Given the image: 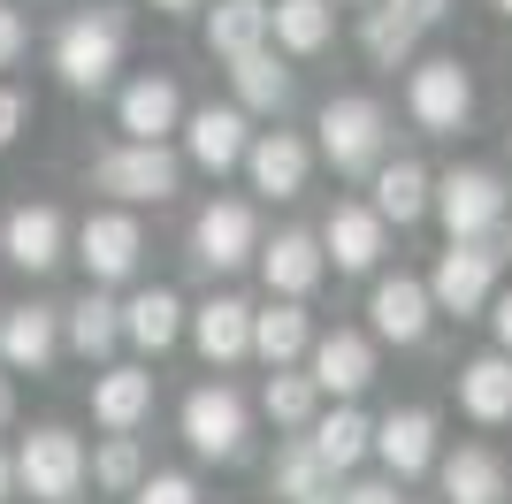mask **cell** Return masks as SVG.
I'll return each mask as SVG.
<instances>
[{
	"mask_svg": "<svg viewBox=\"0 0 512 504\" xmlns=\"http://www.w3.org/2000/svg\"><path fill=\"white\" fill-rule=\"evenodd\" d=\"M62 336H69L85 359H107L115 344H123V306H115V298H100V291H85L77 306H62Z\"/></svg>",
	"mask_w": 512,
	"mask_h": 504,
	"instance_id": "f1b7e54d",
	"label": "cell"
},
{
	"mask_svg": "<svg viewBox=\"0 0 512 504\" xmlns=\"http://www.w3.org/2000/svg\"><path fill=\"white\" fill-rule=\"evenodd\" d=\"M115 123H123V138H138V146H169V130L184 123V92H176L169 77H138V84H123V100H115Z\"/></svg>",
	"mask_w": 512,
	"mask_h": 504,
	"instance_id": "30bf717a",
	"label": "cell"
},
{
	"mask_svg": "<svg viewBox=\"0 0 512 504\" xmlns=\"http://www.w3.org/2000/svg\"><path fill=\"white\" fill-rule=\"evenodd\" d=\"M314 436H306V451H314L329 474H344V466H360L367 459V436H375V420L360 413V405H337V413H314L306 420Z\"/></svg>",
	"mask_w": 512,
	"mask_h": 504,
	"instance_id": "603a6c76",
	"label": "cell"
},
{
	"mask_svg": "<svg viewBox=\"0 0 512 504\" xmlns=\"http://www.w3.org/2000/svg\"><path fill=\"white\" fill-rule=\"evenodd\" d=\"M413 39H421V23H413V16H398V8H367V31H360L367 62L398 69V62H406V54H413Z\"/></svg>",
	"mask_w": 512,
	"mask_h": 504,
	"instance_id": "e575fe53",
	"label": "cell"
},
{
	"mask_svg": "<svg viewBox=\"0 0 512 504\" xmlns=\"http://www.w3.org/2000/svg\"><path fill=\"white\" fill-rule=\"evenodd\" d=\"M23 46H31V31H23V16L0 0V69H16V62H23Z\"/></svg>",
	"mask_w": 512,
	"mask_h": 504,
	"instance_id": "74e56055",
	"label": "cell"
},
{
	"mask_svg": "<svg viewBox=\"0 0 512 504\" xmlns=\"http://www.w3.org/2000/svg\"><path fill=\"white\" fill-rule=\"evenodd\" d=\"M123 336L138 344V352H169L176 336H184V298L176 291H138L123 306Z\"/></svg>",
	"mask_w": 512,
	"mask_h": 504,
	"instance_id": "83f0119b",
	"label": "cell"
},
{
	"mask_svg": "<svg viewBox=\"0 0 512 504\" xmlns=\"http://www.w3.org/2000/svg\"><path fill=\"white\" fill-rule=\"evenodd\" d=\"M138 252H146V237H138L130 214H92L85 230H77V260H85L92 283H123L138 268Z\"/></svg>",
	"mask_w": 512,
	"mask_h": 504,
	"instance_id": "4fadbf2b",
	"label": "cell"
},
{
	"mask_svg": "<svg viewBox=\"0 0 512 504\" xmlns=\"http://www.w3.org/2000/svg\"><path fill=\"white\" fill-rule=\"evenodd\" d=\"M367 314H375V336H390V344H421L436 306H428V283H413V275H383L375 298H367Z\"/></svg>",
	"mask_w": 512,
	"mask_h": 504,
	"instance_id": "ac0fdd59",
	"label": "cell"
},
{
	"mask_svg": "<svg viewBox=\"0 0 512 504\" xmlns=\"http://www.w3.org/2000/svg\"><path fill=\"white\" fill-rule=\"evenodd\" d=\"M459 405H467L474 420H512V352H482L459 367Z\"/></svg>",
	"mask_w": 512,
	"mask_h": 504,
	"instance_id": "d4e9b609",
	"label": "cell"
},
{
	"mask_svg": "<svg viewBox=\"0 0 512 504\" xmlns=\"http://www.w3.org/2000/svg\"><path fill=\"white\" fill-rule=\"evenodd\" d=\"M314 130H321V153H329L337 176H375V168L390 161V115L375 100H360V92L329 100Z\"/></svg>",
	"mask_w": 512,
	"mask_h": 504,
	"instance_id": "6da1fadb",
	"label": "cell"
},
{
	"mask_svg": "<svg viewBox=\"0 0 512 504\" xmlns=\"http://www.w3.org/2000/svg\"><path fill=\"white\" fill-rule=\"evenodd\" d=\"M406 100H413V123L421 130H459L474 115V84H467V69L451 62V54H436V62L413 69Z\"/></svg>",
	"mask_w": 512,
	"mask_h": 504,
	"instance_id": "ba28073f",
	"label": "cell"
},
{
	"mask_svg": "<svg viewBox=\"0 0 512 504\" xmlns=\"http://www.w3.org/2000/svg\"><path fill=\"white\" fill-rule=\"evenodd\" d=\"M207 46L214 54H253V46H268V0H214L207 16Z\"/></svg>",
	"mask_w": 512,
	"mask_h": 504,
	"instance_id": "4dcf8cb0",
	"label": "cell"
},
{
	"mask_svg": "<svg viewBox=\"0 0 512 504\" xmlns=\"http://www.w3.org/2000/svg\"><path fill=\"white\" fill-rule=\"evenodd\" d=\"M421 214H428V168L383 161L375 168V222H421Z\"/></svg>",
	"mask_w": 512,
	"mask_h": 504,
	"instance_id": "f546056e",
	"label": "cell"
},
{
	"mask_svg": "<svg viewBox=\"0 0 512 504\" xmlns=\"http://www.w3.org/2000/svg\"><path fill=\"white\" fill-rule=\"evenodd\" d=\"M184 146H192L199 168H237L245 161V146H253V130H245V107H199L192 123H184Z\"/></svg>",
	"mask_w": 512,
	"mask_h": 504,
	"instance_id": "d6986e66",
	"label": "cell"
},
{
	"mask_svg": "<svg viewBox=\"0 0 512 504\" xmlns=\"http://www.w3.org/2000/svg\"><path fill=\"white\" fill-rule=\"evenodd\" d=\"M268 39L283 54H321L329 46V0H276L268 8Z\"/></svg>",
	"mask_w": 512,
	"mask_h": 504,
	"instance_id": "d6a6232c",
	"label": "cell"
},
{
	"mask_svg": "<svg viewBox=\"0 0 512 504\" xmlns=\"http://www.w3.org/2000/svg\"><path fill=\"white\" fill-rule=\"evenodd\" d=\"M23 123H31L23 92H8V84H0V146H16V138H23Z\"/></svg>",
	"mask_w": 512,
	"mask_h": 504,
	"instance_id": "f35d334b",
	"label": "cell"
},
{
	"mask_svg": "<svg viewBox=\"0 0 512 504\" xmlns=\"http://www.w3.org/2000/svg\"><path fill=\"white\" fill-rule=\"evenodd\" d=\"M505 252H512V214H505Z\"/></svg>",
	"mask_w": 512,
	"mask_h": 504,
	"instance_id": "bcb514c9",
	"label": "cell"
},
{
	"mask_svg": "<svg viewBox=\"0 0 512 504\" xmlns=\"http://www.w3.org/2000/svg\"><path fill=\"white\" fill-rule=\"evenodd\" d=\"M85 474H92L100 489H115V497H123V489H138V482H146V451H138V436H107L100 451L85 459Z\"/></svg>",
	"mask_w": 512,
	"mask_h": 504,
	"instance_id": "d590c367",
	"label": "cell"
},
{
	"mask_svg": "<svg viewBox=\"0 0 512 504\" xmlns=\"http://www.w3.org/2000/svg\"><path fill=\"white\" fill-rule=\"evenodd\" d=\"M444 504H512L497 451H482V443L451 451V459H444Z\"/></svg>",
	"mask_w": 512,
	"mask_h": 504,
	"instance_id": "cb8c5ba5",
	"label": "cell"
},
{
	"mask_svg": "<svg viewBox=\"0 0 512 504\" xmlns=\"http://www.w3.org/2000/svg\"><path fill=\"white\" fill-rule=\"evenodd\" d=\"M428 207L444 214L451 245H474V237H490L505 222V184L490 168H451L444 184H428Z\"/></svg>",
	"mask_w": 512,
	"mask_h": 504,
	"instance_id": "277c9868",
	"label": "cell"
},
{
	"mask_svg": "<svg viewBox=\"0 0 512 504\" xmlns=\"http://www.w3.org/2000/svg\"><path fill=\"white\" fill-rule=\"evenodd\" d=\"M497 260L505 252L490 245V237H474V245H451L444 260H436V275H428V306L436 314H482L490 306V291H497Z\"/></svg>",
	"mask_w": 512,
	"mask_h": 504,
	"instance_id": "5b68a950",
	"label": "cell"
},
{
	"mask_svg": "<svg viewBox=\"0 0 512 504\" xmlns=\"http://www.w3.org/2000/svg\"><path fill=\"white\" fill-rule=\"evenodd\" d=\"M367 451H383V466L406 482V474H421V466H436V413H421V405H406V413H390L375 436H367Z\"/></svg>",
	"mask_w": 512,
	"mask_h": 504,
	"instance_id": "e0dca14e",
	"label": "cell"
},
{
	"mask_svg": "<svg viewBox=\"0 0 512 504\" xmlns=\"http://www.w3.org/2000/svg\"><path fill=\"white\" fill-rule=\"evenodd\" d=\"M0 252H8L23 275H46L69 252V222L54 207H16L8 222H0Z\"/></svg>",
	"mask_w": 512,
	"mask_h": 504,
	"instance_id": "7c38bea8",
	"label": "cell"
},
{
	"mask_svg": "<svg viewBox=\"0 0 512 504\" xmlns=\"http://www.w3.org/2000/svg\"><path fill=\"white\" fill-rule=\"evenodd\" d=\"M306 344H314V321H306L299 298H276V306H260V314H253V352L268 359V367H291Z\"/></svg>",
	"mask_w": 512,
	"mask_h": 504,
	"instance_id": "484cf974",
	"label": "cell"
},
{
	"mask_svg": "<svg viewBox=\"0 0 512 504\" xmlns=\"http://www.w3.org/2000/svg\"><path fill=\"white\" fill-rule=\"evenodd\" d=\"M268 420H276V428H306V420L321 413V390H314V375H291V367H276V375H268Z\"/></svg>",
	"mask_w": 512,
	"mask_h": 504,
	"instance_id": "836d02e7",
	"label": "cell"
},
{
	"mask_svg": "<svg viewBox=\"0 0 512 504\" xmlns=\"http://www.w3.org/2000/svg\"><path fill=\"white\" fill-rule=\"evenodd\" d=\"M230 84H237V107H253V115H283V100H291V69H283L268 46L237 54V62H230Z\"/></svg>",
	"mask_w": 512,
	"mask_h": 504,
	"instance_id": "4316f807",
	"label": "cell"
},
{
	"mask_svg": "<svg viewBox=\"0 0 512 504\" xmlns=\"http://www.w3.org/2000/svg\"><path fill=\"white\" fill-rule=\"evenodd\" d=\"M54 352H62V306H16L0 321V359L16 375H46Z\"/></svg>",
	"mask_w": 512,
	"mask_h": 504,
	"instance_id": "5bb4252c",
	"label": "cell"
},
{
	"mask_svg": "<svg viewBox=\"0 0 512 504\" xmlns=\"http://www.w3.org/2000/svg\"><path fill=\"white\" fill-rule=\"evenodd\" d=\"M184 443L199 459H237L245 451V398L230 382H207V390L184 398Z\"/></svg>",
	"mask_w": 512,
	"mask_h": 504,
	"instance_id": "52a82bcc",
	"label": "cell"
},
{
	"mask_svg": "<svg viewBox=\"0 0 512 504\" xmlns=\"http://www.w3.org/2000/svg\"><path fill=\"white\" fill-rule=\"evenodd\" d=\"M314 245H321V260H337L344 275H367L383 260V222H375V207H337L321 222Z\"/></svg>",
	"mask_w": 512,
	"mask_h": 504,
	"instance_id": "2e32d148",
	"label": "cell"
},
{
	"mask_svg": "<svg viewBox=\"0 0 512 504\" xmlns=\"http://www.w3.org/2000/svg\"><path fill=\"white\" fill-rule=\"evenodd\" d=\"M123 62V16L115 8H85V16L62 23V39H54V69H62L69 92H100Z\"/></svg>",
	"mask_w": 512,
	"mask_h": 504,
	"instance_id": "7a4b0ae2",
	"label": "cell"
},
{
	"mask_svg": "<svg viewBox=\"0 0 512 504\" xmlns=\"http://www.w3.org/2000/svg\"><path fill=\"white\" fill-rule=\"evenodd\" d=\"M8 420H16V382L0 375V428H8Z\"/></svg>",
	"mask_w": 512,
	"mask_h": 504,
	"instance_id": "7bdbcfd3",
	"label": "cell"
},
{
	"mask_svg": "<svg viewBox=\"0 0 512 504\" xmlns=\"http://www.w3.org/2000/svg\"><path fill=\"white\" fill-rule=\"evenodd\" d=\"M192 252H199V268H245L260 252V230H253V207L245 199H214L207 214L192 222Z\"/></svg>",
	"mask_w": 512,
	"mask_h": 504,
	"instance_id": "9c48e42d",
	"label": "cell"
},
{
	"mask_svg": "<svg viewBox=\"0 0 512 504\" xmlns=\"http://www.w3.org/2000/svg\"><path fill=\"white\" fill-rule=\"evenodd\" d=\"M306 352H314V390H321V398H360L367 382H375V344L352 336V329L314 336Z\"/></svg>",
	"mask_w": 512,
	"mask_h": 504,
	"instance_id": "9a60e30c",
	"label": "cell"
},
{
	"mask_svg": "<svg viewBox=\"0 0 512 504\" xmlns=\"http://www.w3.org/2000/svg\"><path fill=\"white\" fill-rule=\"evenodd\" d=\"M146 413H153V375L146 367H107V375L92 382V420H100L107 436H130Z\"/></svg>",
	"mask_w": 512,
	"mask_h": 504,
	"instance_id": "ffe728a7",
	"label": "cell"
},
{
	"mask_svg": "<svg viewBox=\"0 0 512 504\" xmlns=\"http://www.w3.org/2000/svg\"><path fill=\"white\" fill-rule=\"evenodd\" d=\"M153 8H169V16H184V8H199V0H153Z\"/></svg>",
	"mask_w": 512,
	"mask_h": 504,
	"instance_id": "f6af8a7d",
	"label": "cell"
},
{
	"mask_svg": "<svg viewBox=\"0 0 512 504\" xmlns=\"http://www.w3.org/2000/svg\"><path fill=\"white\" fill-rule=\"evenodd\" d=\"M192 344L214 359V367H230V359L253 352V306L245 298H207L192 314Z\"/></svg>",
	"mask_w": 512,
	"mask_h": 504,
	"instance_id": "7402d4cb",
	"label": "cell"
},
{
	"mask_svg": "<svg viewBox=\"0 0 512 504\" xmlns=\"http://www.w3.org/2000/svg\"><path fill=\"white\" fill-rule=\"evenodd\" d=\"M130 497H138V504H199V489L184 482V474H146Z\"/></svg>",
	"mask_w": 512,
	"mask_h": 504,
	"instance_id": "8d00e7d4",
	"label": "cell"
},
{
	"mask_svg": "<svg viewBox=\"0 0 512 504\" xmlns=\"http://www.w3.org/2000/svg\"><path fill=\"white\" fill-rule=\"evenodd\" d=\"M245 168H253V191H268V199H299L314 153H306L299 130H260L253 146H245Z\"/></svg>",
	"mask_w": 512,
	"mask_h": 504,
	"instance_id": "8fae6325",
	"label": "cell"
},
{
	"mask_svg": "<svg viewBox=\"0 0 512 504\" xmlns=\"http://www.w3.org/2000/svg\"><path fill=\"white\" fill-rule=\"evenodd\" d=\"M276 497L283 504H337V474H329L306 443H283L276 451Z\"/></svg>",
	"mask_w": 512,
	"mask_h": 504,
	"instance_id": "1f68e13d",
	"label": "cell"
},
{
	"mask_svg": "<svg viewBox=\"0 0 512 504\" xmlns=\"http://www.w3.org/2000/svg\"><path fill=\"white\" fill-rule=\"evenodd\" d=\"M8 466H16V489H31L39 504H77V489H85V443L69 428H31Z\"/></svg>",
	"mask_w": 512,
	"mask_h": 504,
	"instance_id": "3957f363",
	"label": "cell"
},
{
	"mask_svg": "<svg viewBox=\"0 0 512 504\" xmlns=\"http://www.w3.org/2000/svg\"><path fill=\"white\" fill-rule=\"evenodd\" d=\"M497 8H505V16H512V0H497Z\"/></svg>",
	"mask_w": 512,
	"mask_h": 504,
	"instance_id": "7dc6e473",
	"label": "cell"
},
{
	"mask_svg": "<svg viewBox=\"0 0 512 504\" xmlns=\"http://www.w3.org/2000/svg\"><path fill=\"white\" fill-rule=\"evenodd\" d=\"M337 504H406V497H398V482H352L337 489Z\"/></svg>",
	"mask_w": 512,
	"mask_h": 504,
	"instance_id": "ab89813d",
	"label": "cell"
},
{
	"mask_svg": "<svg viewBox=\"0 0 512 504\" xmlns=\"http://www.w3.org/2000/svg\"><path fill=\"white\" fill-rule=\"evenodd\" d=\"M176 176H184V161L169 146H138V138H123V146H107L92 161V184L115 191V199H169Z\"/></svg>",
	"mask_w": 512,
	"mask_h": 504,
	"instance_id": "8992f818",
	"label": "cell"
},
{
	"mask_svg": "<svg viewBox=\"0 0 512 504\" xmlns=\"http://www.w3.org/2000/svg\"><path fill=\"white\" fill-rule=\"evenodd\" d=\"M490 321H497V344H505V352H512V291L497 298V314H490Z\"/></svg>",
	"mask_w": 512,
	"mask_h": 504,
	"instance_id": "b9f144b4",
	"label": "cell"
},
{
	"mask_svg": "<svg viewBox=\"0 0 512 504\" xmlns=\"http://www.w3.org/2000/svg\"><path fill=\"white\" fill-rule=\"evenodd\" d=\"M8 489H16V466H8V451H0V504H8Z\"/></svg>",
	"mask_w": 512,
	"mask_h": 504,
	"instance_id": "ee69618b",
	"label": "cell"
},
{
	"mask_svg": "<svg viewBox=\"0 0 512 504\" xmlns=\"http://www.w3.org/2000/svg\"><path fill=\"white\" fill-rule=\"evenodd\" d=\"M383 8H398V16H413V23H421V31H428V23H436V16H444V0H383Z\"/></svg>",
	"mask_w": 512,
	"mask_h": 504,
	"instance_id": "60d3db41",
	"label": "cell"
},
{
	"mask_svg": "<svg viewBox=\"0 0 512 504\" xmlns=\"http://www.w3.org/2000/svg\"><path fill=\"white\" fill-rule=\"evenodd\" d=\"M321 245H314V230H283L276 245H260V275H268V291L276 298H306L321 283Z\"/></svg>",
	"mask_w": 512,
	"mask_h": 504,
	"instance_id": "44dd1931",
	"label": "cell"
}]
</instances>
